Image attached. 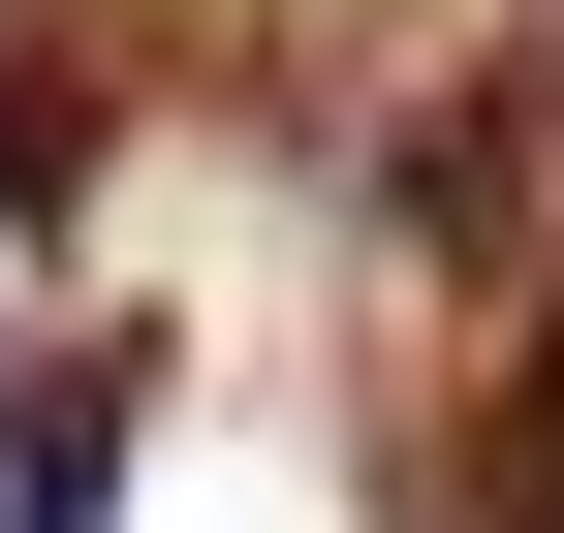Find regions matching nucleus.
<instances>
[{"label": "nucleus", "instance_id": "nucleus-1", "mask_svg": "<svg viewBox=\"0 0 564 533\" xmlns=\"http://www.w3.org/2000/svg\"><path fill=\"white\" fill-rule=\"evenodd\" d=\"M126 439H158V346L32 314V346H0V533H126Z\"/></svg>", "mask_w": 564, "mask_h": 533}, {"label": "nucleus", "instance_id": "nucleus-2", "mask_svg": "<svg viewBox=\"0 0 564 533\" xmlns=\"http://www.w3.org/2000/svg\"><path fill=\"white\" fill-rule=\"evenodd\" d=\"M408 533H564V283L502 314V377L440 409V471H408Z\"/></svg>", "mask_w": 564, "mask_h": 533}, {"label": "nucleus", "instance_id": "nucleus-3", "mask_svg": "<svg viewBox=\"0 0 564 533\" xmlns=\"http://www.w3.org/2000/svg\"><path fill=\"white\" fill-rule=\"evenodd\" d=\"M63 188H95V95H63V63L0 32V220H63Z\"/></svg>", "mask_w": 564, "mask_h": 533}]
</instances>
